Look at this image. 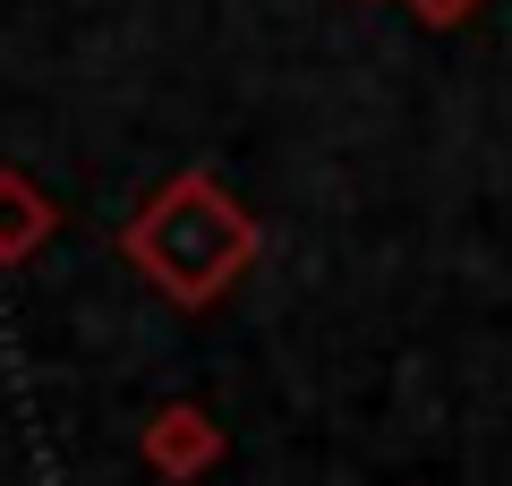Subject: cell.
Segmentation results:
<instances>
[{
	"label": "cell",
	"instance_id": "obj_1",
	"mask_svg": "<svg viewBox=\"0 0 512 486\" xmlns=\"http://www.w3.org/2000/svg\"><path fill=\"white\" fill-rule=\"evenodd\" d=\"M120 256L163 290L171 307H214L239 273L256 265V222L214 171H180L163 180L120 231Z\"/></svg>",
	"mask_w": 512,
	"mask_h": 486
},
{
	"label": "cell",
	"instance_id": "obj_3",
	"mask_svg": "<svg viewBox=\"0 0 512 486\" xmlns=\"http://www.w3.org/2000/svg\"><path fill=\"white\" fill-rule=\"evenodd\" d=\"M52 231H60V205L43 197V180L0 171V273H9V265H35V256L52 248Z\"/></svg>",
	"mask_w": 512,
	"mask_h": 486
},
{
	"label": "cell",
	"instance_id": "obj_4",
	"mask_svg": "<svg viewBox=\"0 0 512 486\" xmlns=\"http://www.w3.org/2000/svg\"><path fill=\"white\" fill-rule=\"evenodd\" d=\"M410 9H419L427 26H461V18H470V9H478V0H410Z\"/></svg>",
	"mask_w": 512,
	"mask_h": 486
},
{
	"label": "cell",
	"instance_id": "obj_2",
	"mask_svg": "<svg viewBox=\"0 0 512 486\" xmlns=\"http://www.w3.org/2000/svg\"><path fill=\"white\" fill-rule=\"evenodd\" d=\"M146 461L163 469V478H205V469L222 461V427L197 401H171V410L146 418Z\"/></svg>",
	"mask_w": 512,
	"mask_h": 486
}]
</instances>
